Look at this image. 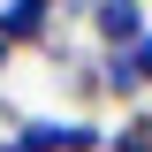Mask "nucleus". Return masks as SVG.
<instances>
[{"label":"nucleus","instance_id":"1","mask_svg":"<svg viewBox=\"0 0 152 152\" xmlns=\"http://www.w3.org/2000/svg\"><path fill=\"white\" fill-rule=\"evenodd\" d=\"M15 145L23 152H107V129L91 114H23Z\"/></svg>","mask_w":152,"mask_h":152},{"label":"nucleus","instance_id":"2","mask_svg":"<svg viewBox=\"0 0 152 152\" xmlns=\"http://www.w3.org/2000/svg\"><path fill=\"white\" fill-rule=\"evenodd\" d=\"M145 0H91V38H99V53H129L137 38H145Z\"/></svg>","mask_w":152,"mask_h":152},{"label":"nucleus","instance_id":"3","mask_svg":"<svg viewBox=\"0 0 152 152\" xmlns=\"http://www.w3.org/2000/svg\"><path fill=\"white\" fill-rule=\"evenodd\" d=\"M53 0H0V38L15 46V53H38L46 38H53Z\"/></svg>","mask_w":152,"mask_h":152},{"label":"nucleus","instance_id":"4","mask_svg":"<svg viewBox=\"0 0 152 152\" xmlns=\"http://www.w3.org/2000/svg\"><path fill=\"white\" fill-rule=\"evenodd\" d=\"M107 152H152V107H129L107 129Z\"/></svg>","mask_w":152,"mask_h":152},{"label":"nucleus","instance_id":"5","mask_svg":"<svg viewBox=\"0 0 152 152\" xmlns=\"http://www.w3.org/2000/svg\"><path fill=\"white\" fill-rule=\"evenodd\" d=\"M99 84H107V99H137V76H129V53H99Z\"/></svg>","mask_w":152,"mask_h":152},{"label":"nucleus","instance_id":"6","mask_svg":"<svg viewBox=\"0 0 152 152\" xmlns=\"http://www.w3.org/2000/svg\"><path fill=\"white\" fill-rule=\"evenodd\" d=\"M129 76H137V91H152V31L129 46Z\"/></svg>","mask_w":152,"mask_h":152},{"label":"nucleus","instance_id":"7","mask_svg":"<svg viewBox=\"0 0 152 152\" xmlns=\"http://www.w3.org/2000/svg\"><path fill=\"white\" fill-rule=\"evenodd\" d=\"M8 61H15V46H8V38H0V76H8Z\"/></svg>","mask_w":152,"mask_h":152},{"label":"nucleus","instance_id":"8","mask_svg":"<svg viewBox=\"0 0 152 152\" xmlns=\"http://www.w3.org/2000/svg\"><path fill=\"white\" fill-rule=\"evenodd\" d=\"M0 114H8V122H23V114H15V107H8V99H0Z\"/></svg>","mask_w":152,"mask_h":152},{"label":"nucleus","instance_id":"9","mask_svg":"<svg viewBox=\"0 0 152 152\" xmlns=\"http://www.w3.org/2000/svg\"><path fill=\"white\" fill-rule=\"evenodd\" d=\"M0 152H23V145H15V137H0Z\"/></svg>","mask_w":152,"mask_h":152}]
</instances>
